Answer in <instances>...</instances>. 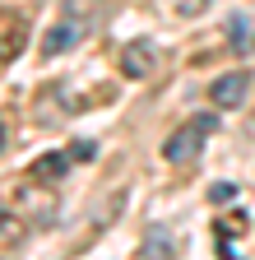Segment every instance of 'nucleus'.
Instances as JSON below:
<instances>
[{
	"mask_svg": "<svg viewBox=\"0 0 255 260\" xmlns=\"http://www.w3.org/2000/svg\"><path fill=\"white\" fill-rule=\"evenodd\" d=\"M28 223H33V228H51L56 223V195L47 190V181H28V186H19V195H14V200H10Z\"/></svg>",
	"mask_w": 255,
	"mask_h": 260,
	"instance_id": "f257e3e1",
	"label": "nucleus"
},
{
	"mask_svg": "<svg viewBox=\"0 0 255 260\" xmlns=\"http://www.w3.org/2000/svg\"><path fill=\"white\" fill-rule=\"evenodd\" d=\"M209 130H213V116H209V112H204V116H195V121H186L181 130H172V135H167L163 158H167V162H186L190 153H200V144H204Z\"/></svg>",
	"mask_w": 255,
	"mask_h": 260,
	"instance_id": "f03ea898",
	"label": "nucleus"
},
{
	"mask_svg": "<svg viewBox=\"0 0 255 260\" xmlns=\"http://www.w3.org/2000/svg\"><path fill=\"white\" fill-rule=\"evenodd\" d=\"M28 47V19L19 10H0V65L19 60Z\"/></svg>",
	"mask_w": 255,
	"mask_h": 260,
	"instance_id": "7ed1b4c3",
	"label": "nucleus"
},
{
	"mask_svg": "<svg viewBox=\"0 0 255 260\" xmlns=\"http://www.w3.org/2000/svg\"><path fill=\"white\" fill-rule=\"evenodd\" d=\"M153 70H158V47L149 38H135L121 47V75L125 79H149Z\"/></svg>",
	"mask_w": 255,
	"mask_h": 260,
	"instance_id": "20e7f679",
	"label": "nucleus"
},
{
	"mask_svg": "<svg viewBox=\"0 0 255 260\" xmlns=\"http://www.w3.org/2000/svg\"><path fill=\"white\" fill-rule=\"evenodd\" d=\"M246 88H250V75H246V70H232V75L213 79V88H209V103H213V107H241Z\"/></svg>",
	"mask_w": 255,
	"mask_h": 260,
	"instance_id": "39448f33",
	"label": "nucleus"
},
{
	"mask_svg": "<svg viewBox=\"0 0 255 260\" xmlns=\"http://www.w3.org/2000/svg\"><path fill=\"white\" fill-rule=\"evenodd\" d=\"M33 237V223H28L14 205H0V251H14Z\"/></svg>",
	"mask_w": 255,
	"mask_h": 260,
	"instance_id": "423d86ee",
	"label": "nucleus"
},
{
	"mask_svg": "<svg viewBox=\"0 0 255 260\" xmlns=\"http://www.w3.org/2000/svg\"><path fill=\"white\" fill-rule=\"evenodd\" d=\"M84 38V28L75 23V19H65V23H56L51 32H47V42H42V56H60V51H70L75 42Z\"/></svg>",
	"mask_w": 255,
	"mask_h": 260,
	"instance_id": "0eeeda50",
	"label": "nucleus"
},
{
	"mask_svg": "<svg viewBox=\"0 0 255 260\" xmlns=\"http://www.w3.org/2000/svg\"><path fill=\"white\" fill-rule=\"evenodd\" d=\"M70 162H75L70 153H47V158L33 162V177H38V181H60V177L70 172Z\"/></svg>",
	"mask_w": 255,
	"mask_h": 260,
	"instance_id": "6e6552de",
	"label": "nucleus"
},
{
	"mask_svg": "<svg viewBox=\"0 0 255 260\" xmlns=\"http://www.w3.org/2000/svg\"><path fill=\"white\" fill-rule=\"evenodd\" d=\"M213 233H218V242H228V237H241V233H246V214H232V218H223V223L213 228Z\"/></svg>",
	"mask_w": 255,
	"mask_h": 260,
	"instance_id": "1a4fd4ad",
	"label": "nucleus"
},
{
	"mask_svg": "<svg viewBox=\"0 0 255 260\" xmlns=\"http://www.w3.org/2000/svg\"><path fill=\"white\" fill-rule=\"evenodd\" d=\"M70 158H75V162H88V158H98V144H93V140H79V144H70Z\"/></svg>",
	"mask_w": 255,
	"mask_h": 260,
	"instance_id": "9d476101",
	"label": "nucleus"
},
{
	"mask_svg": "<svg viewBox=\"0 0 255 260\" xmlns=\"http://www.w3.org/2000/svg\"><path fill=\"white\" fill-rule=\"evenodd\" d=\"M232 195H237V186L223 181V186H213V190H209V200H213V205H223V200H232Z\"/></svg>",
	"mask_w": 255,
	"mask_h": 260,
	"instance_id": "9b49d317",
	"label": "nucleus"
},
{
	"mask_svg": "<svg viewBox=\"0 0 255 260\" xmlns=\"http://www.w3.org/2000/svg\"><path fill=\"white\" fill-rule=\"evenodd\" d=\"M228 32H232V42H237V47H246V19H232Z\"/></svg>",
	"mask_w": 255,
	"mask_h": 260,
	"instance_id": "f8f14e48",
	"label": "nucleus"
},
{
	"mask_svg": "<svg viewBox=\"0 0 255 260\" xmlns=\"http://www.w3.org/2000/svg\"><path fill=\"white\" fill-rule=\"evenodd\" d=\"M0 144H5V121H0Z\"/></svg>",
	"mask_w": 255,
	"mask_h": 260,
	"instance_id": "ddd939ff",
	"label": "nucleus"
}]
</instances>
